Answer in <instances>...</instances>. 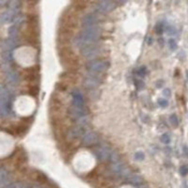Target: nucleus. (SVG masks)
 <instances>
[{
  "label": "nucleus",
  "mask_w": 188,
  "mask_h": 188,
  "mask_svg": "<svg viewBox=\"0 0 188 188\" xmlns=\"http://www.w3.org/2000/svg\"><path fill=\"white\" fill-rule=\"evenodd\" d=\"M99 29L97 27L90 26V27H86V29L82 33V36L80 37L81 40L83 41V42L86 41V42H92L98 40L99 38Z\"/></svg>",
  "instance_id": "f257e3e1"
},
{
  "label": "nucleus",
  "mask_w": 188,
  "mask_h": 188,
  "mask_svg": "<svg viewBox=\"0 0 188 188\" xmlns=\"http://www.w3.org/2000/svg\"><path fill=\"white\" fill-rule=\"evenodd\" d=\"M62 56H63V59L68 64L70 67H74L78 63V59H76L75 55L74 54V52L71 49H64L63 53H62Z\"/></svg>",
  "instance_id": "f03ea898"
},
{
  "label": "nucleus",
  "mask_w": 188,
  "mask_h": 188,
  "mask_svg": "<svg viewBox=\"0 0 188 188\" xmlns=\"http://www.w3.org/2000/svg\"><path fill=\"white\" fill-rule=\"evenodd\" d=\"M89 68L91 71L93 73H102L105 69H107V64L103 61H96V62H91L89 64Z\"/></svg>",
  "instance_id": "7ed1b4c3"
},
{
  "label": "nucleus",
  "mask_w": 188,
  "mask_h": 188,
  "mask_svg": "<svg viewBox=\"0 0 188 188\" xmlns=\"http://www.w3.org/2000/svg\"><path fill=\"white\" fill-rule=\"evenodd\" d=\"M5 71H6V76L8 81L11 83V85H16L19 81V76L17 74L16 71H14L12 70H11L9 68L5 69Z\"/></svg>",
  "instance_id": "20e7f679"
},
{
  "label": "nucleus",
  "mask_w": 188,
  "mask_h": 188,
  "mask_svg": "<svg viewBox=\"0 0 188 188\" xmlns=\"http://www.w3.org/2000/svg\"><path fill=\"white\" fill-rule=\"evenodd\" d=\"M83 54H84L85 56L88 57V59H92V57H94L96 55L98 54V49L95 45L90 44V45H88L84 48Z\"/></svg>",
  "instance_id": "39448f33"
},
{
  "label": "nucleus",
  "mask_w": 188,
  "mask_h": 188,
  "mask_svg": "<svg viewBox=\"0 0 188 188\" xmlns=\"http://www.w3.org/2000/svg\"><path fill=\"white\" fill-rule=\"evenodd\" d=\"M14 12H12L11 11H4L2 13H0V24H7L9 23L13 20L14 18Z\"/></svg>",
  "instance_id": "423d86ee"
},
{
  "label": "nucleus",
  "mask_w": 188,
  "mask_h": 188,
  "mask_svg": "<svg viewBox=\"0 0 188 188\" xmlns=\"http://www.w3.org/2000/svg\"><path fill=\"white\" fill-rule=\"evenodd\" d=\"M97 21V19L94 15L92 14H88V15H86V17L84 18L83 23H84V26H86V27H90V26H93V25Z\"/></svg>",
  "instance_id": "0eeeda50"
},
{
  "label": "nucleus",
  "mask_w": 188,
  "mask_h": 188,
  "mask_svg": "<svg viewBox=\"0 0 188 188\" xmlns=\"http://www.w3.org/2000/svg\"><path fill=\"white\" fill-rule=\"evenodd\" d=\"M114 8V4L110 1H102L99 3V9L102 11H109Z\"/></svg>",
  "instance_id": "6e6552de"
},
{
  "label": "nucleus",
  "mask_w": 188,
  "mask_h": 188,
  "mask_svg": "<svg viewBox=\"0 0 188 188\" xmlns=\"http://www.w3.org/2000/svg\"><path fill=\"white\" fill-rule=\"evenodd\" d=\"M84 141L86 142V144H92L97 141V136L93 133H89L85 136Z\"/></svg>",
  "instance_id": "1a4fd4ad"
},
{
  "label": "nucleus",
  "mask_w": 188,
  "mask_h": 188,
  "mask_svg": "<svg viewBox=\"0 0 188 188\" xmlns=\"http://www.w3.org/2000/svg\"><path fill=\"white\" fill-rule=\"evenodd\" d=\"M9 173L5 168H0V184H4L8 182Z\"/></svg>",
  "instance_id": "9d476101"
},
{
  "label": "nucleus",
  "mask_w": 188,
  "mask_h": 188,
  "mask_svg": "<svg viewBox=\"0 0 188 188\" xmlns=\"http://www.w3.org/2000/svg\"><path fill=\"white\" fill-rule=\"evenodd\" d=\"M83 130L81 128H74L71 131V137H74V138H77V137H80L82 134H83Z\"/></svg>",
  "instance_id": "9b49d317"
},
{
  "label": "nucleus",
  "mask_w": 188,
  "mask_h": 188,
  "mask_svg": "<svg viewBox=\"0 0 188 188\" xmlns=\"http://www.w3.org/2000/svg\"><path fill=\"white\" fill-rule=\"evenodd\" d=\"M20 5L21 3L18 2V1H12V2H9V9H11V11L12 12L15 13L19 9H20Z\"/></svg>",
  "instance_id": "f8f14e48"
},
{
  "label": "nucleus",
  "mask_w": 188,
  "mask_h": 188,
  "mask_svg": "<svg viewBox=\"0 0 188 188\" xmlns=\"http://www.w3.org/2000/svg\"><path fill=\"white\" fill-rule=\"evenodd\" d=\"M85 85L86 86H89V88H94V86H96L98 85V83L94 79H89V80H86Z\"/></svg>",
  "instance_id": "ddd939ff"
},
{
  "label": "nucleus",
  "mask_w": 188,
  "mask_h": 188,
  "mask_svg": "<svg viewBox=\"0 0 188 188\" xmlns=\"http://www.w3.org/2000/svg\"><path fill=\"white\" fill-rule=\"evenodd\" d=\"M7 2L6 1H0V6H3V5H5Z\"/></svg>",
  "instance_id": "4468645a"
}]
</instances>
